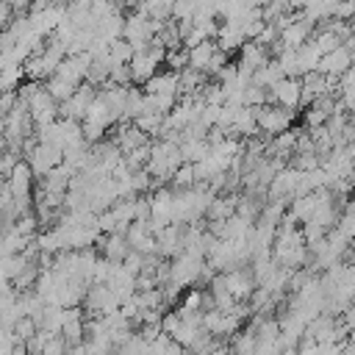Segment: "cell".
Listing matches in <instances>:
<instances>
[{"label":"cell","instance_id":"1","mask_svg":"<svg viewBox=\"0 0 355 355\" xmlns=\"http://www.w3.org/2000/svg\"><path fill=\"white\" fill-rule=\"evenodd\" d=\"M291 119H294V111H288V108H280V105H261V108H255V125H258V130H266L269 136H280L288 125H291Z\"/></svg>","mask_w":355,"mask_h":355},{"label":"cell","instance_id":"2","mask_svg":"<svg viewBox=\"0 0 355 355\" xmlns=\"http://www.w3.org/2000/svg\"><path fill=\"white\" fill-rule=\"evenodd\" d=\"M272 92V100L280 105V108H294V105H300V80L297 78H280L277 83H272L269 86Z\"/></svg>","mask_w":355,"mask_h":355},{"label":"cell","instance_id":"3","mask_svg":"<svg viewBox=\"0 0 355 355\" xmlns=\"http://www.w3.org/2000/svg\"><path fill=\"white\" fill-rule=\"evenodd\" d=\"M172 175H175V186H178V189H189V186L197 180V178H194V164H180Z\"/></svg>","mask_w":355,"mask_h":355},{"label":"cell","instance_id":"4","mask_svg":"<svg viewBox=\"0 0 355 355\" xmlns=\"http://www.w3.org/2000/svg\"><path fill=\"white\" fill-rule=\"evenodd\" d=\"M261 266H266V277H263V286L272 280V275H275V266L269 263V261H261ZM261 275H263V269H258L255 275H252V280H261Z\"/></svg>","mask_w":355,"mask_h":355}]
</instances>
